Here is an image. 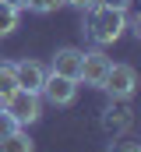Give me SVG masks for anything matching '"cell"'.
Instances as JSON below:
<instances>
[{
  "label": "cell",
  "mask_w": 141,
  "mask_h": 152,
  "mask_svg": "<svg viewBox=\"0 0 141 152\" xmlns=\"http://www.w3.org/2000/svg\"><path fill=\"white\" fill-rule=\"evenodd\" d=\"M0 152H32V138L18 127L14 134H7V138H0Z\"/></svg>",
  "instance_id": "8"
},
{
  "label": "cell",
  "mask_w": 141,
  "mask_h": 152,
  "mask_svg": "<svg viewBox=\"0 0 141 152\" xmlns=\"http://www.w3.org/2000/svg\"><path fill=\"white\" fill-rule=\"evenodd\" d=\"M106 152H141L138 142H131V138H120V142H109V149Z\"/></svg>",
  "instance_id": "14"
},
{
  "label": "cell",
  "mask_w": 141,
  "mask_h": 152,
  "mask_svg": "<svg viewBox=\"0 0 141 152\" xmlns=\"http://www.w3.org/2000/svg\"><path fill=\"white\" fill-rule=\"evenodd\" d=\"M109 57H106L102 50H92V53H81V75H78V81H85V85H102L106 71H109Z\"/></svg>",
  "instance_id": "5"
},
{
  "label": "cell",
  "mask_w": 141,
  "mask_h": 152,
  "mask_svg": "<svg viewBox=\"0 0 141 152\" xmlns=\"http://www.w3.org/2000/svg\"><path fill=\"white\" fill-rule=\"evenodd\" d=\"M131 124V110H106V131H124Z\"/></svg>",
  "instance_id": "10"
},
{
  "label": "cell",
  "mask_w": 141,
  "mask_h": 152,
  "mask_svg": "<svg viewBox=\"0 0 141 152\" xmlns=\"http://www.w3.org/2000/svg\"><path fill=\"white\" fill-rule=\"evenodd\" d=\"M4 110L18 120V127H28V124H35L39 113H42V99H39V92L14 88L11 96H4Z\"/></svg>",
  "instance_id": "2"
},
{
  "label": "cell",
  "mask_w": 141,
  "mask_h": 152,
  "mask_svg": "<svg viewBox=\"0 0 141 152\" xmlns=\"http://www.w3.org/2000/svg\"><path fill=\"white\" fill-rule=\"evenodd\" d=\"M14 131H18V120L0 106V138H7V134H14Z\"/></svg>",
  "instance_id": "13"
},
{
  "label": "cell",
  "mask_w": 141,
  "mask_h": 152,
  "mask_svg": "<svg viewBox=\"0 0 141 152\" xmlns=\"http://www.w3.org/2000/svg\"><path fill=\"white\" fill-rule=\"evenodd\" d=\"M14 78H18V88L39 92L42 81H46V67H42L39 60H18V64H14Z\"/></svg>",
  "instance_id": "7"
},
{
  "label": "cell",
  "mask_w": 141,
  "mask_h": 152,
  "mask_svg": "<svg viewBox=\"0 0 141 152\" xmlns=\"http://www.w3.org/2000/svg\"><path fill=\"white\" fill-rule=\"evenodd\" d=\"M88 39L92 42H99V46H109V42H116V39L124 36V28H127V11H113V7H102V4H95V7H88Z\"/></svg>",
  "instance_id": "1"
},
{
  "label": "cell",
  "mask_w": 141,
  "mask_h": 152,
  "mask_svg": "<svg viewBox=\"0 0 141 152\" xmlns=\"http://www.w3.org/2000/svg\"><path fill=\"white\" fill-rule=\"evenodd\" d=\"M4 4H11V7H18V11H21V7H28V0H4Z\"/></svg>",
  "instance_id": "17"
},
{
  "label": "cell",
  "mask_w": 141,
  "mask_h": 152,
  "mask_svg": "<svg viewBox=\"0 0 141 152\" xmlns=\"http://www.w3.org/2000/svg\"><path fill=\"white\" fill-rule=\"evenodd\" d=\"M99 88H106L113 99H131L134 88H138V71L131 64H109V71H106Z\"/></svg>",
  "instance_id": "3"
},
{
  "label": "cell",
  "mask_w": 141,
  "mask_h": 152,
  "mask_svg": "<svg viewBox=\"0 0 141 152\" xmlns=\"http://www.w3.org/2000/svg\"><path fill=\"white\" fill-rule=\"evenodd\" d=\"M74 96H78V81H74V78L46 71V81H42V88H39V99H46L49 106H70Z\"/></svg>",
  "instance_id": "4"
},
{
  "label": "cell",
  "mask_w": 141,
  "mask_h": 152,
  "mask_svg": "<svg viewBox=\"0 0 141 152\" xmlns=\"http://www.w3.org/2000/svg\"><path fill=\"white\" fill-rule=\"evenodd\" d=\"M57 7H64V0H28V11H35V14H49Z\"/></svg>",
  "instance_id": "12"
},
{
  "label": "cell",
  "mask_w": 141,
  "mask_h": 152,
  "mask_svg": "<svg viewBox=\"0 0 141 152\" xmlns=\"http://www.w3.org/2000/svg\"><path fill=\"white\" fill-rule=\"evenodd\" d=\"M18 18H21V11L0 0V36H11V32L18 28Z\"/></svg>",
  "instance_id": "9"
},
{
  "label": "cell",
  "mask_w": 141,
  "mask_h": 152,
  "mask_svg": "<svg viewBox=\"0 0 141 152\" xmlns=\"http://www.w3.org/2000/svg\"><path fill=\"white\" fill-rule=\"evenodd\" d=\"M95 4H102V7H113V11H127V7H131V0H95Z\"/></svg>",
  "instance_id": "15"
},
{
  "label": "cell",
  "mask_w": 141,
  "mask_h": 152,
  "mask_svg": "<svg viewBox=\"0 0 141 152\" xmlns=\"http://www.w3.org/2000/svg\"><path fill=\"white\" fill-rule=\"evenodd\" d=\"M0 106H4V96H0Z\"/></svg>",
  "instance_id": "18"
},
{
  "label": "cell",
  "mask_w": 141,
  "mask_h": 152,
  "mask_svg": "<svg viewBox=\"0 0 141 152\" xmlns=\"http://www.w3.org/2000/svg\"><path fill=\"white\" fill-rule=\"evenodd\" d=\"M81 53L85 50H74V46H64V50H57L53 53V64H49V71L53 75H64V78H74L81 75Z\"/></svg>",
  "instance_id": "6"
},
{
  "label": "cell",
  "mask_w": 141,
  "mask_h": 152,
  "mask_svg": "<svg viewBox=\"0 0 141 152\" xmlns=\"http://www.w3.org/2000/svg\"><path fill=\"white\" fill-rule=\"evenodd\" d=\"M70 7H81V11H88V7H95V0H64Z\"/></svg>",
  "instance_id": "16"
},
{
  "label": "cell",
  "mask_w": 141,
  "mask_h": 152,
  "mask_svg": "<svg viewBox=\"0 0 141 152\" xmlns=\"http://www.w3.org/2000/svg\"><path fill=\"white\" fill-rule=\"evenodd\" d=\"M18 88V78H14V64H0V96H11Z\"/></svg>",
  "instance_id": "11"
}]
</instances>
